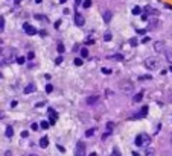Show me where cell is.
<instances>
[{
	"label": "cell",
	"instance_id": "45",
	"mask_svg": "<svg viewBox=\"0 0 172 156\" xmlns=\"http://www.w3.org/2000/svg\"><path fill=\"white\" fill-rule=\"evenodd\" d=\"M142 20H143V21H146V20H148V15H146V14H143V15H142Z\"/></svg>",
	"mask_w": 172,
	"mask_h": 156
},
{
	"label": "cell",
	"instance_id": "57",
	"mask_svg": "<svg viewBox=\"0 0 172 156\" xmlns=\"http://www.w3.org/2000/svg\"><path fill=\"white\" fill-rule=\"evenodd\" d=\"M60 2H61V3H64V2H66V0H60Z\"/></svg>",
	"mask_w": 172,
	"mask_h": 156
},
{
	"label": "cell",
	"instance_id": "33",
	"mask_svg": "<svg viewBox=\"0 0 172 156\" xmlns=\"http://www.w3.org/2000/svg\"><path fill=\"white\" fill-rule=\"evenodd\" d=\"M56 50H58L60 53H62V52H64V45H62V44H58V47H56Z\"/></svg>",
	"mask_w": 172,
	"mask_h": 156
},
{
	"label": "cell",
	"instance_id": "19",
	"mask_svg": "<svg viewBox=\"0 0 172 156\" xmlns=\"http://www.w3.org/2000/svg\"><path fill=\"white\" fill-rule=\"evenodd\" d=\"M25 62H26V58H25V56H18V58H17V64L23 65V64H25Z\"/></svg>",
	"mask_w": 172,
	"mask_h": 156
},
{
	"label": "cell",
	"instance_id": "51",
	"mask_svg": "<svg viewBox=\"0 0 172 156\" xmlns=\"http://www.w3.org/2000/svg\"><path fill=\"white\" fill-rule=\"evenodd\" d=\"M88 156H96V153H90V155H88Z\"/></svg>",
	"mask_w": 172,
	"mask_h": 156
},
{
	"label": "cell",
	"instance_id": "54",
	"mask_svg": "<svg viewBox=\"0 0 172 156\" xmlns=\"http://www.w3.org/2000/svg\"><path fill=\"white\" fill-rule=\"evenodd\" d=\"M0 59H2V49H0Z\"/></svg>",
	"mask_w": 172,
	"mask_h": 156
},
{
	"label": "cell",
	"instance_id": "35",
	"mask_svg": "<svg viewBox=\"0 0 172 156\" xmlns=\"http://www.w3.org/2000/svg\"><path fill=\"white\" fill-rule=\"evenodd\" d=\"M3 26H5V18L0 17V29H3Z\"/></svg>",
	"mask_w": 172,
	"mask_h": 156
},
{
	"label": "cell",
	"instance_id": "50",
	"mask_svg": "<svg viewBox=\"0 0 172 156\" xmlns=\"http://www.w3.org/2000/svg\"><path fill=\"white\" fill-rule=\"evenodd\" d=\"M133 156H140V155L137 153V152H133Z\"/></svg>",
	"mask_w": 172,
	"mask_h": 156
},
{
	"label": "cell",
	"instance_id": "58",
	"mask_svg": "<svg viewBox=\"0 0 172 156\" xmlns=\"http://www.w3.org/2000/svg\"><path fill=\"white\" fill-rule=\"evenodd\" d=\"M29 156H37V155H29Z\"/></svg>",
	"mask_w": 172,
	"mask_h": 156
},
{
	"label": "cell",
	"instance_id": "10",
	"mask_svg": "<svg viewBox=\"0 0 172 156\" xmlns=\"http://www.w3.org/2000/svg\"><path fill=\"white\" fill-rule=\"evenodd\" d=\"M35 89H37V85L34 83V82H31V83L25 88V94H31V92H34Z\"/></svg>",
	"mask_w": 172,
	"mask_h": 156
},
{
	"label": "cell",
	"instance_id": "59",
	"mask_svg": "<svg viewBox=\"0 0 172 156\" xmlns=\"http://www.w3.org/2000/svg\"><path fill=\"white\" fill-rule=\"evenodd\" d=\"M0 79H2V73H0Z\"/></svg>",
	"mask_w": 172,
	"mask_h": 156
},
{
	"label": "cell",
	"instance_id": "39",
	"mask_svg": "<svg viewBox=\"0 0 172 156\" xmlns=\"http://www.w3.org/2000/svg\"><path fill=\"white\" fill-rule=\"evenodd\" d=\"M136 32H137V33H140V35H143V33H145L146 30H145V29H137Z\"/></svg>",
	"mask_w": 172,
	"mask_h": 156
},
{
	"label": "cell",
	"instance_id": "9",
	"mask_svg": "<svg viewBox=\"0 0 172 156\" xmlns=\"http://www.w3.org/2000/svg\"><path fill=\"white\" fill-rule=\"evenodd\" d=\"M96 102H99V94H95V96L87 97V105H95Z\"/></svg>",
	"mask_w": 172,
	"mask_h": 156
},
{
	"label": "cell",
	"instance_id": "48",
	"mask_svg": "<svg viewBox=\"0 0 172 156\" xmlns=\"http://www.w3.org/2000/svg\"><path fill=\"white\" fill-rule=\"evenodd\" d=\"M40 35H41V37H46V30H40Z\"/></svg>",
	"mask_w": 172,
	"mask_h": 156
},
{
	"label": "cell",
	"instance_id": "24",
	"mask_svg": "<svg viewBox=\"0 0 172 156\" xmlns=\"http://www.w3.org/2000/svg\"><path fill=\"white\" fill-rule=\"evenodd\" d=\"M88 56V50L87 49H81V58H87Z\"/></svg>",
	"mask_w": 172,
	"mask_h": 156
},
{
	"label": "cell",
	"instance_id": "52",
	"mask_svg": "<svg viewBox=\"0 0 172 156\" xmlns=\"http://www.w3.org/2000/svg\"><path fill=\"white\" fill-rule=\"evenodd\" d=\"M35 2H37V3H41V2H43V0H35Z\"/></svg>",
	"mask_w": 172,
	"mask_h": 156
},
{
	"label": "cell",
	"instance_id": "4",
	"mask_svg": "<svg viewBox=\"0 0 172 156\" xmlns=\"http://www.w3.org/2000/svg\"><path fill=\"white\" fill-rule=\"evenodd\" d=\"M119 88L123 92H129L131 89H133V82H129V80H122V82L119 83Z\"/></svg>",
	"mask_w": 172,
	"mask_h": 156
},
{
	"label": "cell",
	"instance_id": "1",
	"mask_svg": "<svg viewBox=\"0 0 172 156\" xmlns=\"http://www.w3.org/2000/svg\"><path fill=\"white\" fill-rule=\"evenodd\" d=\"M14 61V52L12 49H3L2 50V59H0V64H9V62Z\"/></svg>",
	"mask_w": 172,
	"mask_h": 156
},
{
	"label": "cell",
	"instance_id": "20",
	"mask_svg": "<svg viewBox=\"0 0 172 156\" xmlns=\"http://www.w3.org/2000/svg\"><path fill=\"white\" fill-rule=\"evenodd\" d=\"M49 121H41V123H40V127L41 129H49Z\"/></svg>",
	"mask_w": 172,
	"mask_h": 156
},
{
	"label": "cell",
	"instance_id": "53",
	"mask_svg": "<svg viewBox=\"0 0 172 156\" xmlns=\"http://www.w3.org/2000/svg\"><path fill=\"white\" fill-rule=\"evenodd\" d=\"M2 117H3V112H2V111H0V118H2Z\"/></svg>",
	"mask_w": 172,
	"mask_h": 156
},
{
	"label": "cell",
	"instance_id": "28",
	"mask_svg": "<svg viewBox=\"0 0 172 156\" xmlns=\"http://www.w3.org/2000/svg\"><path fill=\"white\" fill-rule=\"evenodd\" d=\"M52 89H53V86L50 85V83H47V85H46V92H52Z\"/></svg>",
	"mask_w": 172,
	"mask_h": 156
},
{
	"label": "cell",
	"instance_id": "15",
	"mask_svg": "<svg viewBox=\"0 0 172 156\" xmlns=\"http://www.w3.org/2000/svg\"><path fill=\"white\" fill-rule=\"evenodd\" d=\"M102 17H104V21H105V23H108V21L111 20V11H104Z\"/></svg>",
	"mask_w": 172,
	"mask_h": 156
},
{
	"label": "cell",
	"instance_id": "37",
	"mask_svg": "<svg viewBox=\"0 0 172 156\" xmlns=\"http://www.w3.org/2000/svg\"><path fill=\"white\" fill-rule=\"evenodd\" d=\"M113 127H114V124H113V123H107V129H108V130H111Z\"/></svg>",
	"mask_w": 172,
	"mask_h": 156
},
{
	"label": "cell",
	"instance_id": "44",
	"mask_svg": "<svg viewBox=\"0 0 172 156\" xmlns=\"http://www.w3.org/2000/svg\"><path fill=\"white\" fill-rule=\"evenodd\" d=\"M164 8H168V9H172V5H171V3H164Z\"/></svg>",
	"mask_w": 172,
	"mask_h": 156
},
{
	"label": "cell",
	"instance_id": "13",
	"mask_svg": "<svg viewBox=\"0 0 172 156\" xmlns=\"http://www.w3.org/2000/svg\"><path fill=\"white\" fill-rule=\"evenodd\" d=\"M145 11H146V15H158V11L154 9V8H151V6H146Z\"/></svg>",
	"mask_w": 172,
	"mask_h": 156
},
{
	"label": "cell",
	"instance_id": "32",
	"mask_svg": "<svg viewBox=\"0 0 172 156\" xmlns=\"http://www.w3.org/2000/svg\"><path fill=\"white\" fill-rule=\"evenodd\" d=\"M61 62H62V56H58V58L55 59V64H56V65H60Z\"/></svg>",
	"mask_w": 172,
	"mask_h": 156
},
{
	"label": "cell",
	"instance_id": "43",
	"mask_svg": "<svg viewBox=\"0 0 172 156\" xmlns=\"http://www.w3.org/2000/svg\"><path fill=\"white\" fill-rule=\"evenodd\" d=\"M139 79H140V80H143V79H151V76H148V74H146V76H140Z\"/></svg>",
	"mask_w": 172,
	"mask_h": 156
},
{
	"label": "cell",
	"instance_id": "56",
	"mask_svg": "<svg viewBox=\"0 0 172 156\" xmlns=\"http://www.w3.org/2000/svg\"><path fill=\"white\" fill-rule=\"evenodd\" d=\"M169 71H172V65H171V67H169Z\"/></svg>",
	"mask_w": 172,
	"mask_h": 156
},
{
	"label": "cell",
	"instance_id": "14",
	"mask_svg": "<svg viewBox=\"0 0 172 156\" xmlns=\"http://www.w3.org/2000/svg\"><path fill=\"white\" fill-rule=\"evenodd\" d=\"M47 146H49V138H47V136H43L41 140H40V147H41V149H46Z\"/></svg>",
	"mask_w": 172,
	"mask_h": 156
},
{
	"label": "cell",
	"instance_id": "55",
	"mask_svg": "<svg viewBox=\"0 0 172 156\" xmlns=\"http://www.w3.org/2000/svg\"><path fill=\"white\" fill-rule=\"evenodd\" d=\"M14 2H15V3H20V0H14Z\"/></svg>",
	"mask_w": 172,
	"mask_h": 156
},
{
	"label": "cell",
	"instance_id": "49",
	"mask_svg": "<svg viewBox=\"0 0 172 156\" xmlns=\"http://www.w3.org/2000/svg\"><path fill=\"white\" fill-rule=\"evenodd\" d=\"M5 156H12V153H11V152H9V150H8V152H6V153H5Z\"/></svg>",
	"mask_w": 172,
	"mask_h": 156
},
{
	"label": "cell",
	"instance_id": "29",
	"mask_svg": "<svg viewBox=\"0 0 172 156\" xmlns=\"http://www.w3.org/2000/svg\"><path fill=\"white\" fill-rule=\"evenodd\" d=\"M102 73H104V74H111V70H110V68H107V67H104V68H102Z\"/></svg>",
	"mask_w": 172,
	"mask_h": 156
},
{
	"label": "cell",
	"instance_id": "2",
	"mask_svg": "<svg viewBox=\"0 0 172 156\" xmlns=\"http://www.w3.org/2000/svg\"><path fill=\"white\" fill-rule=\"evenodd\" d=\"M145 142H149V136H148L146 134H140V135H137V136H136V140H134V144H136V146H143Z\"/></svg>",
	"mask_w": 172,
	"mask_h": 156
},
{
	"label": "cell",
	"instance_id": "41",
	"mask_svg": "<svg viewBox=\"0 0 172 156\" xmlns=\"http://www.w3.org/2000/svg\"><path fill=\"white\" fill-rule=\"evenodd\" d=\"M56 147H58V150H60V152H62V153H64V152H66V149H64V147H62V146H56Z\"/></svg>",
	"mask_w": 172,
	"mask_h": 156
},
{
	"label": "cell",
	"instance_id": "38",
	"mask_svg": "<svg viewBox=\"0 0 172 156\" xmlns=\"http://www.w3.org/2000/svg\"><path fill=\"white\" fill-rule=\"evenodd\" d=\"M31 127H32V130H38V124H37V123H32Z\"/></svg>",
	"mask_w": 172,
	"mask_h": 156
},
{
	"label": "cell",
	"instance_id": "22",
	"mask_svg": "<svg viewBox=\"0 0 172 156\" xmlns=\"http://www.w3.org/2000/svg\"><path fill=\"white\" fill-rule=\"evenodd\" d=\"M143 99V92H139L137 96H134V102H140Z\"/></svg>",
	"mask_w": 172,
	"mask_h": 156
},
{
	"label": "cell",
	"instance_id": "6",
	"mask_svg": "<svg viewBox=\"0 0 172 156\" xmlns=\"http://www.w3.org/2000/svg\"><path fill=\"white\" fill-rule=\"evenodd\" d=\"M73 21H75V24L76 26H79V27H81L82 24H84V15L82 14H79V12H75V15H73Z\"/></svg>",
	"mask_w": 172,
	"mask_h": 156
},
{
	"label": "cell",
	"instance_id": "23",
	"mask_svg": "<svg viewBox=\"0 0 172 156\" xmlns=\"http://www.w3.org/2000/svg\"><path fill=\"white\" fill-rule=\"evenodd\" d=\"M157 24H158L157 20H152V21L149 23V26H148V29H154V27H157Z\"/></svg>",
	"mask_w": 172,
	"mask_h": 156
},
{
	"label": "cell",
	"instance_id": "8",
	"mask_svg": "<svg viewBox=\"0 0 172 156\" xmlns=\"http://www.w3.org/2000/svg\"><path fill=\"white\" fill-rule=\"evenodd\" d=\"M49 117H50V123L49 124H55L56 123V118H58V114H56L52 108H49Z\"/></svg>",
	"mask_w": 172,
	"mask_h": 156
},
{
	"label": "cell",
	"instance_id": "17",
	"mask_svg": "<svg viewBox=\"0 0 172 156\" xmlns=\"http://www.w3.org/2000/svg\"><path fill=\"white\" fill-rule=\"evenodd\" d=\"M131 12H133L134 15H140V14H142V8H139V6H134Z\"/></svg>",
	"mask_w": 172,
	"mask_h": 156
},
{
	"label": "cell",
	"instance_id": "12",
	"mask_svg": "<svg viewBox=\"0 0 172 156\" xmlns=\"http://www.w3.org/2000/svg\"><path fill=\"white\" fill-rule=\"evenodd\" d=\"M146 114H148V106H143V108H142V111H140L139 114H136L133 118H142V117H145Z\"/></svg>",
	"mask_w": 172,
	"mask_h": 156
},
{
	"label": "cell",
	"instance_id": "42",
	"mask_svg": "<svg viewBox=\"0 0 172 156\" xmlns=\"http://www.w3.org/2000/svg\"><path fill=\"white\" fill-rule=\"evenodd\" d=\"M17 106V100H12L11 102V108H15Z\"/></svg>",
	"mask_w": 172,
	"mask_h": 156
},
{
	"label": "cell",
	"instance_id": "27",
	"mask_svg": "<svg viewBox=\"0 0 172 156\" xmlns=\"http://www.w3.org/2000/svg\"><path fill=\"white\" fill-rule=\"evenodd\" d=\"M166 59L172 64V52H166Z\"/></svg>",
	"mask_w": 172,
	"mask_h": 156
},
{
	"label": "cell",
	"instance_id": "25",
	"mask_svg": "<svg viewBox=\"0 0 172 156\" xmlns=\"http://www.w3.org/2000/svg\"><path fill=\"white\" fill-rule=\"evenodd\" d=\"M82 6H84L85 9H87V8H90V6H91V0H85V2L82 3Z\"/></svg>",
	"mask_w": 172,
	"mask_h": 156
},
{
	"label": "cell",
	"instance_id": "34",
	"mask_svg": "<svg viewBox=\"0 0 172 156\" xmlns=\"http://www.w3.org/2000/svg\"><path fill=\"white\" fill-rule=\"evenodd\" d=\"M93 134H95V129H90V130H87V132H85V135H87V136H91Z\"/></svg>",
	"mask_w": 172,
	"mask_h": 156
},
{
	"label": "cell",
	"instance_id": "36",
	"mask_svg": "<svg viewBox=\"0 0 172 156\" xmlns=\"http://www.w3.org/2000/svg\"><path fill=\"white\" fill-rule=\"evenodd\" d=\"M148 41H149V37H143V38H142V43H143V44H146Z\"/></svg>",
	"mask_w": 172,
	"mask_h": 156
},
{
	"label": "cell",
	"instance_id": "26",
	"mask_svg": "<svg viewBox=\"0 0 172 156\" xmlns=\"http://www.w3.org/2000/svg\"><path fill=\"white\" fill-rule=\"evenodd\" d=\"M111 38H113L111 33H105V35H104V41H111Z\"/></svg>",
	"mask_w": 172,
	"mask_h": 156
},
{
	"label": "cell",
	"instance_id": "11",
	"mask_svg": "<svg viewBox=\"0 0 172 156\" xmlns=\"http://www.w3.org/2000/svg\"><path fill=\"white\" fill-rule=\"evenodd\" d=\"M154 50L155 52H163L164 50V41H157L154 44Z\"/></svg>",
	"mask_w": 172,
	"mask_h": 156
},
{
	"label": "cell",
	"instance_id": "18",
	"mask_svg": "<svg viewBox=\"0 0 172 156\" xmlns=\"http://www.w3.org/2000/svg\"><path fill=\"white\" fill-rule=\"evenodd\" d=\"M116 59V61H122L123 59V55H120V53H116V55H113V56H110V59Z\"/></svg>",
	"mask_w": 172,
	"mask_h": 156
},
{
	"label": "cell",
	"instance_id": "46",
	"mask_svg": "<svg viewBox=\"0 0 172 156\" xmlns=\"http://www.w3.org/2000/svg\"><path fill=\"white\" fill-rule=\"evenodd\" d=\"M21 136H23V138H26V136H27V130H25V132H21Z\"/></svg>",
	"mask_w": 172,
	"mask_h": 156
},
{
	"label": "cell",
	"instance_id": "40",
	"mask_svg": "<svg viewBox=\"0 0 172 156\" xmlns=\"http://www.w3.org/2000/svg\"><path fill=\"white\" fill-rule=\"evenodd\" d=\"M60 26H61V20H58L55 23V29H60Z\"/></svg>",
	"mask_w": 172,
	"mask_h": 156
},
{
	"label": "cell",
	"instance_id": "47",
	"mask_svg": "<svg viewBox=\"0 0 172 156\" xmlns=\"http://www.w3.org/2000/svg\"><path fill=\"white\" fill-rule=\"evenodd\" d=\"M81 5V0H75V6H79Z\"/></svg>",
	"mask_w": 172,
	"mask_h": 156
},
{
	"label": "cell",
	"instance_id": "30",
	"mask_svg": "<svg viewBox=\"0 0 172 156\" xmlns=\"http://www.w3.org/2000/svg\"><path fill=\"white\" fill-rule=\"evenodd\" d=\"M129 44L133 45V47H136V45H137V39H136V38H131V39H129Z\"/></svg>",
	"mask_w": 172,
	"mask_h": 156
},
{
	"label": "cell",
	"instance_id": "31",
	"mask_svg": "<svg viewBox=\"0 0 172 156\" xmlns=\"http://www.w3.org/2000/svg\"><path fill=\"white\" fill-rule=\"evenodd\" d=\"M34 58H35V53H34V52H29V53H27V59H34Z\"/></svg>",
	"mask_w": 172,
	"mask_h": 156
},
{
	"label": "cell",
	"instance_id": "7",
	"mask_svg": "<svg viewBox=\"0 0 172 156\" xmlns=\"http://www.w3.org/2000/svg\"><path fill=\"white\" fill-rule=\"evenodd\" d=\"M23 29H25V32L27 33V35H35V33H38V30L34 26H31V24H27V23H25L23 24Z\"/></svg>",
	"mask_w": 172,
	"mask_h": 156
},
{
	"label": "cell",
	"instance_id": "16",
	"mask_svg": "<svg viewBox=\"0 0 172 156\" xmlns=\"http://www.w3.org/2000/svg\"><path fill=\"white\" fill-rule=\"evenodd\" d=\"M5 134H6L8 138L12 136V135H14V129H12V126H8V127H6V132H5Z\"/></svg>",
	"mask_w": 172,
	"mask_h": 156
},
{
	"label": "cell",
	"instance_id": "3",
	"mask_svg": "<svg viewBox=\"0 0 172 156\" xmlns=\"http://www.w3.org/2000/svg\"><path fill=\"white\" fill-rule=\"evenodd\" d=\"M145 67L148 70H157L160 67V62L157 59H148V61H145Z\"/></svg>",
	"mask_w": 172,
	"mask_h": 156
},
{
	"label": "cell",
	"instance_id": "5",
	"mask_svg": "<svg viewBox=\"0 0 172 156\" xmlns=\"http://www.w3.org/2000/svg\"><path fill=\"white\" fill-rule=\"evenodd\" d=\"M75 156H85V144L79 141L75 147Z\"/></svg>",
	"mask_w": 172,
	"mask_h": 156
},
{
	"label": "cell",
	"instance_id": "21",
	"mask_svg": "<svg viewBox=\"0 0 172 156\" xmlns=\"http://www.w3.org/2000/svg\"><path fill=\"white\" fill-rule=\"evenodd\" d=\"M73 64H75L76 67H81L82 65V59H81V58H76V59L73 61Z\"/></svg>",
	"mask_w": 172,
	"mask_h": 156
}]
</instances>
